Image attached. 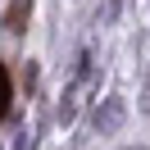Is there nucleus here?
<instances>
[{
	"mask_svg": "<svg viewBox=\"0 0 150 150\" xmlns=\"http://www.w3.org/2000/svg\"><path fill=\"white\" fill-rule=\"evenodd\" d=\"M9 68H5V64H0V118H5V114H9Z\"/></svg>",
	"mask_w": 150,
	"mask_h": 150,
	"instance_id": "obj_1",
	"label": "nucleus"
},
{
	"mask_svg": "<svg viewBox=\"0 0 150 150\" xmlns=\"http://www.w3.org/2000/svg\"><path fill=\"white\" fill-rule=\"evenodd\" d=\"M23 14H28V0H14V9H9V32H18V23H23Z\"/></svg>",
	"mask_w": 150,
	"mask_h": 150,
	"instance_id": "obj_2",
	"label": "nucleus"
}]
</instances>
